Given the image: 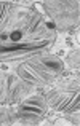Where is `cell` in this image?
Here are the masks:
<instances>
[{"mask_svg":"<svg viewBox=\"0 0 80 126\" xmlns=\"http://www.w3.org/2000/svg\"><path fill=\"white\" fill-rule=\"evenodd\" d=\"M37 45H13V46H3L0 51H18V49H35Z\"/></svg>","mask_w":80,"mask_h":126,"instance_id":"6da1fadb","label":"cell"},{"mask_svg":"<svg viewBox=\"0 0 80 126\" xmlns=\"http://www.w3.org/2000/svg\"><path fill=\"white\" fill-rule=\"evenodd\" d=\"M21 38H22V34H21V32H13V34L10 35V40H11V42H19Z\"/></svg>","mask_w":80,"mask_h":126,"instance_id":"7a4b0ae2","label":"cell"}]
</instances>
